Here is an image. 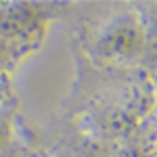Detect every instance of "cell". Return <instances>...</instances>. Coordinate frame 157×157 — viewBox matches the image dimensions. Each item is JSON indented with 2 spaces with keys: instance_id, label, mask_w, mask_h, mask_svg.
I'll return each mask as SVG.
<instances>
[{
  "instance_id": "obj_2",
  "label": "cell",
  "mask_w": 157,
  "mask_h": 157,
  "mask_svg": "<svg viewBox=\"0 0 157 157\" xmlns=\"http://www.w3.org/2000/svg\"><path fill=\"white\" fill-rule=\"evenodd\" d=\"M147 61L157 67V15L145 23V52Z\"/></svg>"
},
{
  "instance_id": "obj_1",
  "label": "cell",
  "mask_w": 157,
  "mask_h": 157,
  "mask_svg": "<svg viewBox=\"0 0 157 157\" xmlns=\"http://www.w3.org/2000/svg\"><path fill=\"white\" fill-rule=\"evenodd\" d=\"M94 52L109 63L130 61L145 52V21L138 15H121L97 36Z\"/></svg>"
}]
</instances>
